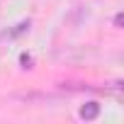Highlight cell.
Returning a JSON list of instances; mask_svg holds the SVG:
<instances>
[{"mask_svg": "<svg viewBox=\"0 0 124 124\" xmlns=\"http://www.w3.org/2000/svg\"><path fill=\"white\" fill-rule=\"evenodd\" d=\"M114 24H117V27H122V24H124V17H122V15H117V17H114Z\"/></svg>", "mask_w": 124, "mask_h": 124, "instance_id": "3957f363", "label": "cell"}, {"mask_svg": "<svg viewBox=\"0 0 124 124\" xmlns=\"http://www.w3.org/2000/svg\"><path fill=\"white\" fill-rule=\"evenodd\" d=\"M20 63H22V68H32V63H34L32 54H20Z\"/></svg>", "mask_w": 124, "mask_h": 124, "instance_id": "7a4b0ae2", "label": "cell"}, {"mask_svg": "<svg viewBox=\"0 0 124 124\" xmlns=\"http://www.w3.org/2000/svg\"><path fill=\"white\" fill-rule=\"evenodd\" d=\"M78 114H80V119H88V122H90V119H95V117L100 114V105H97V102H85V105L78 109Z\"/></svg>", "mask_w": 124, "mask_h": 124, "instance_id": "6da1fadb", "label": "cell"}]
</instances>
